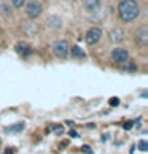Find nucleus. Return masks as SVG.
Returning a JSON list of instances; mask_svg holds the SVG:
<instances>
[{
	"label": "nucleus",
	"instance_id": "nucleus-1",
	"mask_svg": "<svg viewBox=\"0 0 148 154\" xmlns=\"http://www.w3.org/2000/svg\"><path fill=\"white\" fill-rule=\"evenodd\" d=\"M140 7L135 0H119L118 3V16L123 22H132L139 18Z\"/></svg>",
	"mask_w": 148,
	"mask_h": 154
},
{
	"label": "nucleus",
	"instance_id": "nucleus-2",
	"mask_svg": "<svg viewBox=\"0 0 148 154\" xmlns=\"http://www.w3.org/2000/svg\"><path fill=\"white\" fill-rule=\"evenodd\" d=\"M69 42L67 40H56L53 43V54L56 56L58 59H65L69 56Z\"/></svg>",
	"mask_w": 148,
	"mask_h": 154
},
{
	"label": "nucleus",
	"instance_id": "nucleus-3",
	"mask_svg": "<svg viewBox=\"0 0 148 154\" xmlns=\"http://www.w3.org/2000/svg\"><path fill=\"white\" fill-rule=\"evenodd\" d=\"M24 7H26L27 18H30V19L38 18V16L42 14V11H43V7H42V3H40L38 0H29V2H26Z\"/></svg>",
	"mask_w": 148,
	"mask_h": 154
},
{
	"label": "nucleus",
	"instance_id": "nucleus-4",
	"mask_svg": "<svg viewBox=\"0 0 148 154\" xmlns=\"http://www.w3.org/2000/svg\"><path fill=\"white\" fill-rule=\"evenodd\" d=\"M110 57L112 60L115 62V64H126V62L129 60V53H128V49H124V48H115L110 53Z\"/></svg>",
	"mask_w": 148,
	"mask_h": 154
},
{
	"label": "nucleus",
	"instance_id": "nucleus-5",
	"mask_svg": "<svg viewBox=\"0 0 148 154\" xmlns=\"http://www.w3.org/2000/svg\"><path fill=\"white\" fill-rule=\"evenodd\" d=\"M134 40H135V43H137V46H140V48L148 46V26L139 27V29L135 30Z\"/></svg>",
	"mask_w": 148,
	"mask_h": 154
},
{
	"label": "nucleus",
	"instance_id": "nucleus-6",
	"mask_svg": "<svg viewBox=\"0 0 148 154\" xmlns=\"http://www.w3.org/2000/svg\"><path fill=\"white\" fill-rule=\"evenodd\" d=\"M100 38H102V29L100 27H91V29L86 32V35H84V40H86L88 45L99 43Z\"/></svg>",
	"mask_w": 148,
	"mask_h": 154
},
{
	"label": "nucleus",
	"instance_id": "nucleus-7",
	"mask_svg": "<svg viewBox=\"0 0 148 154\" xmlns=\"http://www.w3.org/2000/svg\"><path fill=\"white\" fill-rule=\"evenodd\" d=\"M14 51L18 53V56H21V57H29L32 54V46L26 42H19V43H16Z\"/></svg>",
	"mask_w": 148,
	"mask_h": 154
},
{
	"label": "nucleus",
	"instance_id": "nucleus-8",
	"mask_svg": "<svg viewBox=\"0 0 148 154\" xmlns=\"http://www.w3.org/2000/svg\"><path fill=\"white\" fill-rule=\"evenodd\" d=\"M83 5L88 13H96L100 10V0H83Z\"/></svg>",
	"mask_w": 148,
	"mask_h": 154
},
{
	"label": "nucleus",
	"instance_id": "nucleus-9",
	"mask_svg": "<svg viewBox=\"0 0 148 154\" xmlns=\"http://www.w3.org/2000/svg\"><path fill=\"white\" fill-rule=\"evenodd\" d=\"M110 42L112 43H121L123 38H124V32L123 29H118V27H115L113 30H110Z\"/></svg>",
	"mask_w": 148,
	"mask_h": 154
},
{
	"label": "nucleus",
	"instance_id": "nucleus-10",
	"mask_svg": "<svg viewBox=\"0 0 148 154\" xmlns=\"http://www.w3.org/2000/svg\"><path fill=\"white\" fill-rule=\"evenodd\" d=\"M69 54L72 56L73 59H84V57H86V53H84L78 45H73L72 48H69Z\"/></svg>",
	"mask_w": 148,
	"mask_h": 154
},
{
	"label": "nucleus",
	"instance_id": "nucleus-11",
	"mask_svg": "<svg viewBox=\"0 0 148 154\" xmlns=\"http://www.w3.org/2000/svg\"><path fill=\"white\" fill-rule=\"evenodd\" d=\"M46 26L49 27L51 30H58L59 27L62 26V21H61V18H58V16H51V18L46 21Z\"/></svg>",
	"mask_w": 148,
	"mask_h": 154
},
{
	"label": "nucleus",
	"instance_id": "nucleus-12",
	"mask_svg": "<svg viewBox=\"0 0 148 154\" xmlns=\"http://www.w3.org/2000/svg\"><path fill=\"white\" fill-rule=\"evenodd\" d=\"M24 129V122H18V124H13V125H8L5 127V132L7 134H18Z\"/></svg>",
	"mask_w": 148,
	"mask_h": 154
},
{
	"label": "nucleus",
	"instance_id": "nucleus-13",
	"mask_svg": "<svg viewBox=\"0 0 148 154\" xmlns=\"http://www.w3.org/2000/svg\"><path fill=\"white\" fill-rule=\"evenodd\" d=\"M27 0H11V5H13L14 8H22L26 5Z\"/></svg>",
	"mask_w": 148,
	"mask_h": 154
},
{
	"label": "nucleus",
	"instance_id": "nucleus-14",
	"mask_svg": "<svg viewBox=\"0 0 148 154\" xmlns=\"http://www.w3.org/2000/svg\"><path fill=\"white\" fill-rule=\"evenodd\" d=\"M53 130H54V134H58V135L64 134V127H62V125H53Z\"/></svg>",
	"mask_w": 148,
	"mask_h": 154
},
{
	"label": "nucleus",
	"instance_id": "nucleus-15",
	"mask_svg": "<svg viewBox=\"0 0 148 154\" xmlns=\"http://www.w3.org/2000/svg\"><path fill=\"white\" fill-rule=\"evenodd\" d=\"M139 149H140V151H146V149H148V143H146L145 140H142L140 143H139Z\"/></svg>",
	"mask_w": 148,
	"mask_h": 154
},
{
	"label": "nucleus",
	"instance_id": "nucleus-16",
	"mask_svg": "<svg viewBox=\"0 0 148 154\" xmlns=\"http://www.w3.org/2000/svg\"><path fill=\"white\" fill-rule=\"evenodd\" d=\"M109 103H110L112 106H116V105L119 103V100L116 99V97H113V99H110V102H109Z\"/></svg>",
	"mask_w": 148,
	"mask_h": 154
},
{
	"label": "nucleus",
	"instance_id": "nucleus-17",
	"mask_svg": "<svg viewBox=\"0 0 148 154\" xmlns=\"http://www.w3.org/2000/svg\"><path fill=\"white\" fill-rule=\"evenodd\" d=\"M131 127H132V122H131V121H128L126 124H124V129H126V130H129Z\"/></svg>",
	"mask_w": 148,
	"mask_h": 154
},
{
	"label": "nucleus",
	"instance_id": "nucleus-18",
	"mask_svg": "<svg viewBox=\"0 0 148 154\" xmlns=\"http://www.w3.org/2000/svg\"><path fill=\"white\" fill-rule=\"evenodd\" d=\"M2 11H3V13H8V14H10V8H7V5H2Z\"/></svg>",
	"mask_w": 148,
	"mask_h": 154
},
{
	"label": "nucleus",
	"instance_id": "nucleus-19",
	"mask_svg": "<svg viewBox=\"0 0 148 154\" xmlns=\"http://www.w3.org/2000/svg\"><path fill=\"white\" fill-rule=\"evenodd\" d=\"M83 152H86V154H91V149L88 146H83Z\"/></svg>",
	"mask_w": 148,
	"mask_h": 154
},
{
	"label": "nucleus",
	"instance_id": "nucleus-20",
	"mask_svg": "<svg viewBox=\"0 0 148 154\" xmlns=\"http://www.w3.org/2000/svg\"><path fill=\"white\" fill-rule=\"evenodd\" d=\"M69 135H70V137H78V134L75 132V130H70V132H69Z\"/></svg>",
	"mask_w": 148,
	"mask_h": 154
},
{
	"label": "nucleus",
	"instance_id": "nucleus-21",
	"mask_svg": "<svg viewBox=\"0 0 148 154\" xmlns=\"http://www.w3.org/2000/svg\"><path fill=\"white\" fill-rule=\"evenodd\" d=\"M13 152H14L13 149H7V152H5V154H13Z\"/></svg>",
	"mask_w": 148,
	"mask_h": 154
}]
</instances>
